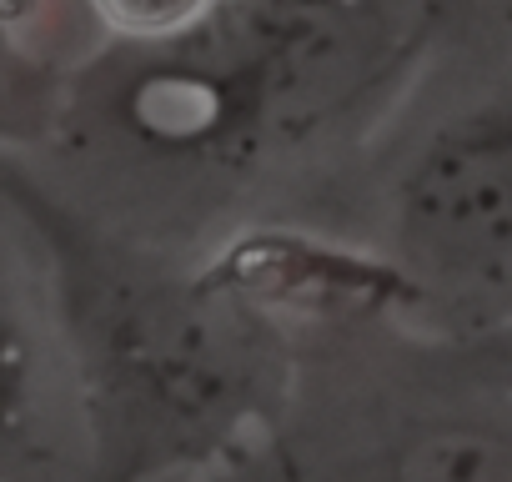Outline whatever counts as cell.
<instances>
[{
	"instance_id": "6da1fadb",
	"label": "cell",
	"mask_w": 512,
	"mask_h": 482,
	"mask_svg": "<svg viewBox=\"0 0 512 482\" xmlns=\"http://www.w3.org/2000/svg\"><path fill=\"white\" fill-rule=\"evenodd\" d=\"M31 211L56 257L91 482H216L241 467L282 407L292 317L221 257L176 262Z\"/></svg>"
},
{
	"instance_id": "7a4b0ae2",
	"label": "cell",
	"mask_w": 512,
	"mask_h": 482,
	"mask_svg": "<svg viewBox=\"0 0 512 482\" xmlns=\"http://www.w3.org/2000/svg\"><path fill=\"white\" fill-rule=\"evenodd\" d=\"M287 226L362 262L427 332L477 342L507 327L512 21H432L392 106Z\"/></svg>"
},
{
	"instance_id": "3957f363",
	"label": "cell",
	"mask_w": 512,
	"mask_h": 482,
	"mask_svg": "<svg viewBox=\"0 0 512 482\" xmlns=\"http://www.w3.org/2000/svg\"><path fill=\"white\" fill-rule=\"evenodd\" d=\"M282 407L246 462L267 482H512V387L472 342L387 302L292 322Z\"/></svg>"
},
{
	"instance_id": "277c9868",
	"label": "cell",
	"mask_w": 512,
	"mask_h": 482,
	"mask_svg": "<svg viewBox=\"0 0 512 482\" xmlns=\"http://www.w3.org/2000/svg\"><path fill=\"white\" fill-rule=\"evenodd\" d=\"M437 0H211L206 26L256 96L292 211L347 161L412 76Z\"/></svg>"
},
{
	"instance_id": "5b68a950",
	"label": "cell",
	"mask_w": 512,
	"mask_h": 482,
	"mask_svg": "<svg viewBox=\"0 0 512 482\" xmlns=\"http://www.w3.org/2000/svg\"><path fill=\"white\" fill-rule=\"evenodd\" d=\"M0 482H91V437L41 216L0 166Z\"/></svg>"
},
{
	"instance_id": "8992f818",
	"label": "cell",
	"mask_w": 512,
	"mask_h": 482,
	"mask_svg": "<svg viewBox=\"0 0 512 482\" xmlns=\"http://www.w3.org/2000/svg\"><path fill=\"white\" fill-rule=\"evenodd\" d=\"M211 0H51L56 66L96 41H151L206 16Z\"/></svg>"
},
{
	"instance_id": "52a82bcc",
	"label": "cell",
	"mask_w": 512,
	"mask_h": 482,
	"mask_svg": "<svg viewBox=\"0 0 512 482\" xmlns=\"http://www.w3.org/2000/svg\"><path fill=\"white\" fill-rule=\"evenodd\" d=\"M56 66L51 0H0V136Z\"/></svg>"
},
{
	"instance_id": "ba28073f",
	"label": "cell",
	"mask_w": 512,
	"mask_h": 482,
	"mask_svg": "<svg viewBox=\"0 0 512 482\" xmlns=\"http://www.w3.org/2000/svg\"><path fill=\"white\" fill-rule=\"evenodd\" d=\"M437 21H512V0H437Z\"/></svg>"
},
{
	"instance_id": "9c48e42d",
	"label": "cell",
	"mask_w": 512,
	"mask_h": 482,
	"mask_svg": "<svg viewBox=\"0 0 512 482\" xmlns=\"http://www.w3.org/2000/svg\"><path fill=\"white\" fill-rule=\"evenodd\" d=\"M472 347H477V357H482V362L512 387V322L497 327V332H487V337H477Z\"/></svg>"
},
{
	"instance_id": "30bf717a",
	"label": "cell",
	"mask_w": 512,
	"mask_h": 482,
	"mask_svg": "<svg viewBox=\"0 0 512 482\" xmlns=\"http://www.w3.org/2000/svg\"><path fill=\"white\" fill-rule=\"evenodd\" d=\"M216 482H267V477H256V467H251V462H241V467H231V472H221Z\"/></svg>"
}]
</instances>
